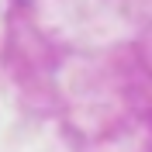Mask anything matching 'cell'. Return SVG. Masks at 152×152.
<instances>
[]
</instances>
